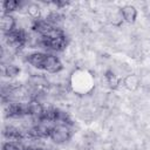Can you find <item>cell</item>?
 <instances>
[{"label": "cell", "instance_id": "obj_1", "mask_svg": "<svg viewBox=\"0 0 150 150\" xmlns=\"http://www.w3.org/2000/svg\"><path fill=\"white\" fill-rule=\"evenodd\" d=\"M71 137V129L68 124H63V123H55L54 125H52L50 129V135L49 138L56 143V144H63L66 142H68Z\"/></svg>", "mask_w": 150, "mask_h": 150}, {"label": "cell", "instance_id": "obj_2", "mask_svg": "<svg viewBox=\"0 0 150 150\" xmlns=\"http://www.w3.org/2000/svg\"><path fill=\"white\" fill-rule=\"evenodd\" d=\"M62 69H63V64H62L61 60L55 55L47 54L45 66H43V70L49 73V74H57Z\"/></svg>", "mask_w": 150, "mask_h": 150}, {"label": "cell", "instance_id": "obj_3", "mask_svg": "<svg viewBox=\"0 0 150 150\" xmlns=\"http://www.w3.org/2000/svg\"><path fill=\"white\" fill-rule=\"evenodd\" d=\"M46 57H47V54L46 53H42V52H34V53H30L27 55V62L36 68V69H40V70H43V66H45V61H46Z\"/></svg>", "mask_w": 150, "mask_h": 150}, {"label": "cell", "instance_id": "obj_4", "mask_svg": "<svg viewBox=\"0 0 150 150\" xmlns=\"http://www.w3.org/2000/svg\"><path fill=\"white\" fill-rule=\"evenodd\" d=\"M0 26H1V30L4 34H8L11 32H13L14 29H16V20L12 14H1L0 18Z\"/></svg>", "mask_w": 150, "mask_h": 150}, {"label": "cell", "instance_id": "obj_5", "mask_svg": "<svg viewBox=\"0 0 150 150\" xmlns=\"http://www.w3.org/2000/svg\"><path fill=\"white\" fill-rule=\"evenodd\" d=\"M120 14L122 19L128 23H134L137 18V9L132 5H124L120 9Z\"/></svg>", "mask_w": 150, "mask_h": 150}, {"label": "cell", "instance_id": "obj_6", "mask_svg": "<svg viewBox=\"0 0 150 150\" xmlns=\"http://www.w3.org/2000/svg\"><path fill=\"white\" fill-rule=\"evenodd\" d=\"M123 86H124L128 90L135 91V90L139 87V79H138V76L135 75V74H129V75H127V76L124 77V80H123Z\"/></svg>", "mask_w": 150, "mask_h": 150}, {"label": "cell", "instance_id": "obj_7", "mask_svg": "<svg viewBox=\"0 0 150 150\" xmlns=\"http://www.w3.org/2000/svg\"><path fill=\"white\" fill-rule=\"evenodd\" d=\"M1 71H2V75L4 76H7V77H15L20 74V68L15 64H12V63H8V64H5L2 63V67H1Z\"/></svg>", "mask_w": 150, "mask_h": 150}, {"label": "cell", "instance_id": "obj_8", "mask_svg": "<svg viewBox=\"0 0 150 150\" xmlns=\"http://www.w3.org/2000/svg\"><path fill=\"white\" fill-rule=\"evenodd\" d=\"M104 79H105L107 84L109 86V88H111V89H117L118 88V86H120V79H118V76L111 69H109V70H107L104 73Z\"/></svg>", "mask_w": 150, "mask_h": 150}, {"label": "cell", "instance_id": "obj_9", "mask_svg": "<svg viewBox=\"0 0 150 150\" xmlns=\"http://www.w3.org/2000/svg\"><path fill=\"white\" fill-rule=\"evenodd\" d=\"M27 14L28 16L33 20V21H36V20H40L41 18V8L38 4H29L27 5Z\"/></svg>", "mask_w": 150, "mask_h": 150}, {"label": "cell", "instance_id": "obj_10", "mask_svg": "<svg viewBox=\"0 0 150 150\" xmlns=\"http://www.w3.org/2000/svg\"><path fill=\"white\" fill-rule=\"evenodd\" d=\"M21 6V2L18 0H6L2 2V9L5 14H11L12 12L19 9Z\"/></svg>", "mask_w": 150, "mask_h": 150}, {"label": "cell", "instance_id": "obj_11", "mask_svg": "<svg viewBox=\"0 0 150 150\" xmlns=\"http://www.w3.org/2000/svg\"><path fill=\"white\" fill-rule=\"evenodd\" d=\"M2 150H26V146L22 142H20V143L5 142L2 144Z\"/></svg>", "mask_w": 150, "mask_h": 150}]
</instances>
